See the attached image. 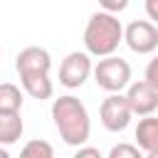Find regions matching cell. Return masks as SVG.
<instances>
[{"label":"cell","mask_w":158,"mask_h":158,"mask_svg":"<svg viewBox=\"0 0 158 158\" xmlns=\"http://www.w3.org/2000/svg\"><path fill=\"white\" fill-rule=\"evenodd\" d=\"M15 69L20 74V84L25 89L27 96L44 101L52 99L54 94V84L49 79V69H52V57L47 49L42 47H25L17 59H15Z\"/></svg>","instance_id":"6da1fadb"},{"label":"cell","mask_w":158,"mask_h":158,"mask_svg":"<svg viewBox=\"0 0 158 158\" xmlns=\"http://www.w3.org/2000/svg\"><path fill=\"white\" fill-rule=\"evenodd\" d=\"M52 118L59 131V138L67 146H84L89 141V136H91L89 111L77 96L64 94V96L54 99L52 101Z\"/></svg>","instance_id":"7a4b0ae2"},{"label":"cell","mask_w":158,"mask_h":158,"mask_svg":"<svg viewBox=\"0 0 158 158\" xmlns=\"http://www.w3.org/2000/svg\"><path fill=\"white\" fill-rule=\"evenodd\" d=\"M123 25L114 12H94L84 27V49L91 57H109L123 42Z\"/></svg>","instance_id":"3957f363"},{"label":"cell","mask_w":158,"mask_h":158,"mask_svg":"<svg viewBox=\"0 0 158 158\" xmlns=\"http://www.w3.org/2000/svg\"><path fill=\"white\" fill-rule=\"evenodd\" d=\"M94 81L104 91H121L131 84V64L116 54L99 57V64L94 67Z\"/></svg>","instance_id":"277c9868"},{"label":"cell","mask_w":158,"mask_h":158,"mask_svg":"<svg viewBox=\"0 0 158 158\" xmlns=\"http://www.w3.org/2000/svg\"><path fill=\"white\" fill-rule=\"evenodd\" d=\"M131 116H133V109L128 104V96L121 94V91H111L104 101H101V109H99V118H101V126L111 133H121L126 131V126L131 123Z\"/></svg>","instance_id":"5b68a950"},{"label":"cell","mask_w":158,"mask_h":158,"mask_svg":"<svg viewBox=\"0 0 158 158\" xmlns=\"http://www.w3.org/2000/svg\"><path fill=\"white\" fill-rule=\"evenodd\" d=\"M89 74H94L89 52H69L59 64V84L67 89H79Z\"/></svg>","instance_id":"8992f818"},{"label":"cell","mask_w":158,"mask_h":158,"mask_svg":"<svg viewBox=\"0 0 158 158\" xmlns=\"http://www.w3.org/2000/svg\"><path fill=\"white\" fill-rule=\"evenodd\" d=\"M123 42L136 54H151L158 47V27L148 20H133L123 32Z\"/></svg>","instance_id":"52a82bcc"},{"label":"cell","mask_w":158,"mask_h":158,"mask_svg":"<svg viewBox=\"0 0 158 158\" xmlns=\"http://www.w3.org/2000/svg\"><path fill=\"white\" fill-rule=\"evenodd\" d=\"M126 96H128V104H131L136 116H148L158 109V89L153 84H148L146 79L128 84Z\"/></svg>","instance_id":"ba28073f"},{"label":"cell","mask_w":158,"mask_h":158,"mask_svg":"<svg viewBox=\"0 0 158 158\" xmlns=\"http://www.w3.org/2000/svg\"><path fill=\"white\" fill-rule=\"evenodd\" d=\"M133 136L148 158H158V116H153V114L141 116Z\"/></svg>","instance_id":"9c48e42d"},{"label":"cell","mask_w":158,"mask_h":158,"mask_svg":"<svg viewBox=\"0 0 158 158\" xmlns=\"http://www.w3.org/2000/svg\"><path fill=\"white\" fill-rule=\"evenodd\" d=\"M22 131H25V123H22L20 111L0 114V143H2V146H10V143L20 141Z\"/></svg>","instance_id":"30bf717a"},{"label":"cell","mask_w":158,"mask_h":158,"mask_svg":"<svg viewBox=\"0 0 158 158\" xmlns=\"http://www.w3.org/2000/svg\"><path fill=\"white\" fill-rule=\"evenodd\" d=\"M25 89H20L17 84L12 81H5L0 84V114H7V111H20L22 104H25Z\"/></svg>","instance_id":"8fae6325"},{"label":"cell","mask_w":158,"mask_h":158,"mask_svg":"<svg viewBox=\"0 0 158 158\" xmlns=\"http://www.w3.org/2000/svg\"><path fill=\"white\" fill-rule=\"evenodd\" d=\"M20 156L22 158H52L54 156V148L47 141H42V138H32V141H27L22 146Z\"/></svg>","instance_id":"7c38bea8"},{"label":"cell","mask_w":158,"mask_h":158,"mask_svg":"<svg viewBox=\"0 0 158 158\" xmlns=\"http://www.w3.org/2000/svg\"><path fill=\"white\" fill-rule=\"evenodd\" d=\"M143 151L138 143H118L109 151V158H141Z\"/></svg>","instance_id":"4fadbf2b"},{"label":"cell","mask_w":158,"mask_h":158,"mask_svg":"<svg viewBox=\"0 0 158 158\" xmlns=\"http://www.w3.org/2000/svg\"><path fill=\"white\" fill-rule=\"evenodd\" d=\"M99 5H101V10L118 15V12H123L128 7V0H99Z\"/></svg>","instance_id":"5bb4252c"},{"label":"cell","mask_w":158,"mask_h":158,"mask_svg":"<svg viewBox=\"0 0 158 158\" xmlns=\"http://www.w3.org/2000/svg\"><path fill=\"white\" fill-rule=\"evenodd\" d=\"M143 79L148 81V84H153L156 89H158V57H153L148 64H146V72H143Z\"/></svg>","instance_id":"9a60e30c"},{"label":"cell","mask_w":158,"mask_h":158,"mask_svg":"<svg viewBox=\"0 0 158 158\" xmlns=\"http://www.w3.org/2000/svg\"><path fill=\"white\" fill-rule=\"evenodd\" d=\"M77 158H101V151L91 146H77Z\"/></svg>","instance_id":"2e32d148"},{"label":"cell","mask_w":158,"mask_h":158,"mask_svg":"<svg viewBox=\"0 0 158 158\" xmlns=\"http://www.w3.org/2000/svg\"><path fill=\"white\" fill-rule=\"evenodd\" d=\"M146 15L158 25V0H146Z\"/></svg>","instance_id":"e0dca14e"}]
</instances>
